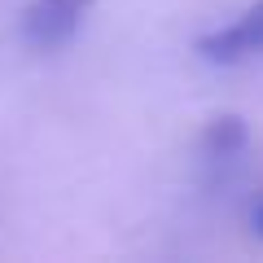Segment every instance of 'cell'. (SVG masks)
Listing matches in <instances>:
<instances>
[{
	"label": "cell",
	"instance_id": "cell-1",
	"mask_svg": "<svg viewBox=\"0 0 263 263\" xmlns=\"http://www.w3.org/2000/svg\"><path fill=\"white\" fill-rule=\"evenodd\" d=\"M88 9H92V0H31L22 13V40L40 53L62 48L79 35Z\"/></svg>",
	"mask_w": 263,
	"mask_h": 263
},
{
	"label": "cell",
	"instance_id": "cell-2",
	"mask_svg": "<svg viewBox=\"0 0 263 263\" xmlns=\"http://www.w3.org/2000/svg\"><path fill=\"white\" fill-rule=\"evenodd\" d=\"M197 53L215 66H241L250 57L263 53V0L250 5L246 13H237L228 27H215L197 40Z\"/></svg>",
	"mask_w": 263,
	"mask_h": 263
},
{
	"label": "cell",
	"instance_id": "cell-3",
	"mask_svg": "<svg viewBox=\"0 0 263 263\" xmlns=\"http://www.w3.org/2000/svg\"><path fill=\"white\" fill-rule=\"evenodd\" d=\"M246 145H250V127H246V119H237V114H219V119H211L206 132H202L206 158H237Z\"/></svg>",
	"mask_w": 263,
	"mask_h": 263
},
{
	"label": "cell",
	"instance_id": "cell-4",
	"mask_svg": "<svg viewBox=\"0 0 263 263\" xmlns=\"http://www.w3.org/2000/svg\"><path fill=\"white\" fill-rule=\"evenodd\" d=\"M250 228H254V233H259V237H263V202H259V206H254V211H250Z\"/></svg>",
	"mask_w": 263,
	"mask_h": 263
}]
</instances>
